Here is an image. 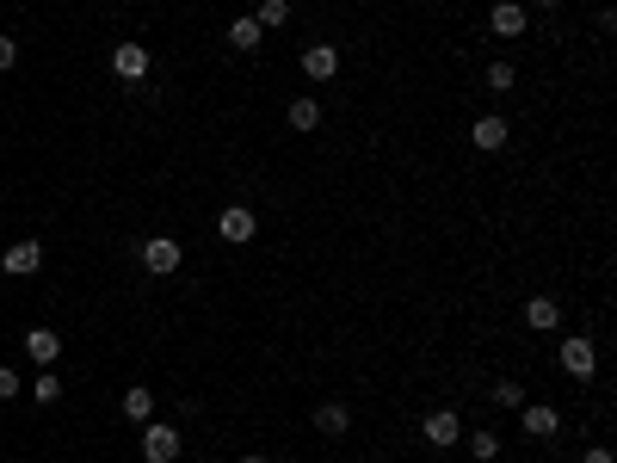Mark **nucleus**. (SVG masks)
Returning <instances> with one entry per match:
<instances>
[{
  "mask_svg": "<svg viewBox=\"0 0 617 463\" xmlns=\"http://www.w3.org/2000/svg\"><path fill=\"white\" fill-rule=\"evenodd\" d=\"M334 75H340V44H328V38H321V44H309V50H303V81L328 87Z\"/></svg>",
  "mask_w": 617,
  "mask_h": 463,
  "instance_id": "nucleus-9",
  "label": "nucleus"
},
{
  "mask_svg": "<svg viewBox=\"0 0 617 463\" xmlns=\"http://www.w3.org/2000/svg\"><path fill=\"white\" fill-rule=\"evenodd\" d=\"M556 365H562L574 383H593V377H599V340H593V334H562Z\"/></svg>",
  "mask_w": 617,
  "mask_h": 463,
  "instance_id": "nucleus-1",
  "label": "nucleus"
},
{
  "mask_svg": "<svg viewBox=\"0 0 617 463\" xmlns=\"http://www.w3.org/2000/svg\"><path fill=\"white\" fill-rule=\"evenodd\" d=\"M118 408H124L130 426H149V420H155V389H149V383H130L124 396H118Z\"/></svg>",
  "mask_w": 617,
  "mask_h": 463,
  "instance_id": "nucleus-14",
  "label": "nucleus"
},
{
  "mask_svg": "<svg viewBox=\"0 0 617 463\" xmlns=\"http://www.w3.org/2000/svg\"><path fill=\"white\" fill-rule=\"evenodd\" d=\"M519 315H525L531 334H556V328H562V303H556V297H525Z\"/></svg>",
  "mask_w": 617,
  "mask_h": 463,
  "instance_id": "nucleus-13",
  "label": "nucleus"
},
{
  "mask_svg": "<svg viewBox=\"0 0 617 463\" xmlns=\"http://www.w3.org/2000/svg\"><path fill=\"white\" fill-rule=\"evenodd\" d=\"M7 68H19V44H13V31H0V75Z\"/></svg>",
  "mask_w": 617,
  "mask_h": 463,
  "instance_id": "nucleus-24",
  "label": "nucleus"
},
{
  "mask_svg": "<svg viewBox=\"0 0 617 463\" xmlns=\"http://www.w3.org/2000/svg\"><path fill=\"white\" fill-rule=\"evenodd\" d=\"M531 31V7H519V0H494L488 7V38H525Z\"/></svg>",
  "mask_w": 617,
  "mask_h": 463,
  "instance_id": "nucleus-6",
  "label": "nucleus"
},
{
  "mask_svg": "<svg viewBox=\"0 0 617 463\" xmlns=\"http://www.w3.org/2000/svg\"><path fill=\"white\" fill-rule=\"evenodd\" d=\"M38 266H44V241L38 235H19L7 254H0V272H7V278H31Z\"/></svg>",
  "mask_w": 617,
  "mask_h": 463,
  "instance_id": "nucleus-7",
  "label": "nucleus"
},
{
  "mask_svg": "<svg viewBox=\"0 0 617 463\" xmlns=\"http://www.w3.org/2000/svg\"><path fill=\"white\" fill-rule=\"evenodd\" d=\"M420 433H426L432 451H451V445H463V420H457V408H432L420 420Z\"/></svg>",
  "mask_w": 617,
  "mask_h": 463,
  "instance_id": "nucleus-8",
  "label": "nucleus"
},
{
  "mask_svg": "<svg viewBox=\"0 0 617 463\" xmlns=\"http://www.w3.org/2000/svg\"><path fill=\"white\" fill-rule=\"evenodd\" d=\"M463 445H469V457H476V463H494V457H500V433H488V426H482V433H463Z\"/></svg>",
  "mask_w": 617,
  "mask_h": 463,
  "instance_id": "nucleus-20",
  "label": "nucleus"
},
{
  "mask_svg": "<svg viewBox=\"0 0 617 463\" xmlns=\"http://www.w3.org/2000/svg\"><path fill=\"white\" fill-rule=\"evenodd\" d=\"M315 433L346 439V433H352V408H346V402H321V408H315Z\"/></svg>",
  "mask_w": 617,
  "mask_h": 463,
  "instance_id": "nucleus-16",
  "label": "nucleus"
},
{
  "mask_svg": "<svg viewBox=\"0 0 617 463\" xmlns=\"http://www.w3.org/2000/svg\"><path fill=\"white\" fill-rule=\"evenodd\" d=\"M136 433H142V463H179V451H186V433L173 420H149Z\"/></svg>",
  "mask_w": 617,
  "mask_h": 463,
  "instance_id": "nucleus-3",
  "label": "nucleus"
},
{
  "mask_svg": "<svg viewBox=\"0 0 617 463\" xmlns=\"http://www.w3.org/2000/svg\"><path fill=\"white\" fill-rule=\"evenodd\" d=\"M235 463H272V457H260V451H253V457H235Z\"/></svg>",
  "mask_w": 617,
  "mask_h": 463,
  "instance_id": "nucleus-26",
  "label": "nucleus"
},
{
  "mask_svg": "<svg viewBox=\"0 0 617 463\" xmlns=\"http://www.w3.org/2000/svg\"><path fill=\"white\" fill-rule=\"evenodd\" d=\"M204 463H223V457H204Z\"/></svg>",
  "mask_w": 617,
  "mask_h": 463,
  "instance_id": "nucleus-27",
  "label": "nucleus"
},
{
  "mask_svg": "<svg viewBox=\"0 0 617 463\" xmlns=\"http://www.w3.org/2000/svg\"><path fill=\"white\" fill-rule=\"evenodd\" d=\"M260 31H278V25H290V0H260Z\"/></svg>",
  "mask_w": 617,
  "mask_h": 463,
  "instance_id": "nucleus-22",
  "label": "nucleus"
},
{
  "mask_svg": "<svg viewBox=\"0 0 617 463\" xmlns=\"http://www.w3.org/2000/svg\"><path fill=\"white\" fill-rule=\"evenodd\" d=\"M149 68H155V56H149V44H142V38H124V44L112 50V75H118L124 87H142V81H149Z\"/></svg>",
  "mask_w": 617,
  "mask_h": 463,
  "instance_id": "nucleus-4",
  "label": "nucleus"
},
{
  "mask_svg": "<svg viewBox=\"0 0 617 463\" xmlns=\"http://www.w3.org/2000/svg\"><path fill=\"white\" fill-rule=\"evenodd\" d=\"M31 389V396H38V408H56L62 396H68V383L56 377V371H38V383H25Z\"/></svg>",
  "mask_w": 617,
  "mask_h": 463,
  "instance_id": "nucleus-18",
  "label": "nucleus"
},
{
  "mask_svg": "<svg viewBox=\"0 0 617 463\" xmlns=\"http://www.w3.org/2000/svg\"><path fill=\"white\" fill-rule=\"evenodd\" d=\"M136 260H142L149 278H173L179 266H186V247H179V235H149V241L136 247Z\"/></svg>",
  "mask_w": 617,
  "mask_h": 463,
  "instance_id": "nucleus-2",
  "label": "nucleus"
},
{
  "mask_svg": "<svg viewBox=\"0 0 617 463\" xmlns=\"http://www.w3.org/2000/svg\"><path fill=\"white\" fill-rule=\"evenodd\" d=\"M19 346H25V359L38 365V371H50V365L62 359V334H56V328H25Z\"/></svg>",
  "mask_w": 617,
  "mask_h": 463,
  "instance_id": "nucleus-10",
  "label": "nucleus"
},
{
  "mask_svg": "<svg viewBox=\"0 0 617 463\" xmlns=\"http://www.w3.org/2000/svg\"><path fill=\"white\" fill-rule=\"evenodd\" d=\"M469 142H476L482 155H500L506 142H513V124H506L500 112H488V118H476V124H469Z\"/></svg>",
  "mask_w": 617,
  "mask_h": 463,
  "instance_id": "nucleus-12",
  "label": "nucleus"
},
{
  "mask_svg": "<svg viewBox=\"0 0 617 463\" xmlns=\"http://www.w3.org/2000/svg\"><path fill=\"white\" fill-rule=\"evenodd\" d=\"M580 463H617V457H611L605 445H587V451H580Z\"/></svg>",
  "mask_w": 617,
  "mask_h": 463,
  "instance_id": "nucleus-25",
  "label": "nucleus"
},
{
  "mask_svg": "<svg viewBox=\"0 0 617 463\" xmlns=\"http://www.w3.org/2000/svg\"><path fill=\"white\" fill-rule=\"evenodd\" d=\"M284 124L297 130V136H309V130L321 124V99H315V93H297V99L284 105Z\"/></svg>",
  "mask_w": 617,
  "mask_h": 463,
  "instance_id": "nucleus-15",
  "label": "nucleus"
},
{
  "mask_svg": "<svg viewBox=\"0 0 617 463\" xmlns=\"http://www.w3.org/2000/svg\"><path fill=\"white\" fill-rule=\"evenodd\" d=\"M519 426H525L531 439H556V433H562V408H550V402H531V396H525V408H519Z\"/></svg>",
  "mask_w": 617,
  "mask_h": 463,
  "instance_id": "nucleus-11",
  "label": "nucleus"
},
{
  "mask_svg": "<svg viewBox=\"0 0 617 463\" xmlns=\"http://www.w3.org/2000/svg\"><path fill=\"white\" fill-rule=\"evenodd\" d=\"M488 396H494L500 408H525V383H519V377H494Z\"/></svg>",
  "mask_w": 617,
  "mask_h": 463,
  "instance_id": "nucleus-19",
  "label": "nucleus"
},
{
  "mask_svg": "<svg viewBox=\"0 0 617 463\" xmlns=\"http://www.w3.org/2000/svg\"><path fill=\"white\" fill-rule=\"evenodd\" d=\"M13 396H25V377L13 365H0V402H13Z\"/></svg>",
  "mask_w": 617,
  "mask_h": 463,
  "instance_id": "nucleus-23",
  "label": "nucleus"
},
{
  "mask_svg": "<svg viewBox=\"0 0 617 463\" xmlns=\"http://www.w3.org/2000/svg\"><path fill=\"white\" fill-rule=\"evenodd\" d=\"M216 235H223L229 247H247L253 235H260V217H253L247 204H223V210H216Z\"/></svg>",
  "mask_w": 617,
  "mask_h": 463,
  "instance_id": "nucleus-5",
  "label": "nucleus"
},
{
  "mask_svg": "<svg viewBox=\"0 0 617 463\" xmlns=\"http://www.w3.org/2000/svg\"><path fill=\"white\" fill-rule=\"evenodd\" d=\"M482 81H488V93H513V87H519V68H513V62H488Z\"/></svg>",
  "mask_w": 617,
  "mask_h": 463,
  "instance_id": "nucleus-21",
  "label": "nucleus"
},
{
  "mask_svg": "<svg viewBox=\"0 0 617 463\" xmlns=\"http://www.w3.org/2000/svg\"><path fill=\"white\" fill-rule=\"evenodd\" d=\"M229 44H235L241 56H253V50L266 44V31H260V19H253V13H247V19H235V25H229Z\"/></svg>",
  "mask_w": 617,
  "mask_h": 463,
  "instance_id": "nucleus-17",
  "label": "nucleus"
}]
</instances>
